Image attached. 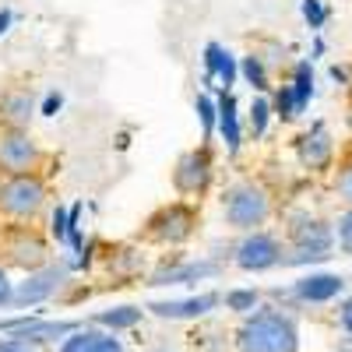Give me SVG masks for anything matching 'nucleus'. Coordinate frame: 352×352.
Here are the masks:
<instances>
[{"mask_svg":"<svg viewBox=\"0 0 352 352\" xmlns=\"http://www.w3.org/2000/svg\"><path fill=\"white\" fill-rule=\"evenodd\" d=\"M240 352H300V328L289 314L268 307L250 314L236 331Z\"/></svg>","mask_w":352,"mask_h":352,"instance_id":"nucleus-1","label":"nucleus"},{"mask_svg":"<svg viewBox=\"0 0 352 352\" xmlns=\"http://www.w3.org/2000/svg\"><path fill=\"white\" fill-rule=\"evenodd\" d=\"M222 212H226V222L232 229L257 232V226H264L268 215H272V194L264 190L257 180H240V184H232L226 190Z\"/></svg>","mask_w":352,"mask_h":352,"instance_id":"nucleus-2","label":"nucleus"},{"mask_svg":"<svg viewBox=\"0 0 352 352\" xmlns=\"http://www.w3.org/2000/svg\"><path fill=\"white\" fill-rule=\"evenodd\" d=\"M43 204H46V184L39 173L4 176L0 180V215H8L14 222H28L43 212Z\"/></svg>","mask_w":352,"mask_h":352,"instance_id":"nucleus-3","label":"nucleus"},{"mask_svg":"<svg viewBox=\"0 0 352 352\" xmlns=\"http://www.w3.org/2000/svg\"><path fill=\"white\" fill-rule=\"evenodd\" d=\"M289 240H292V257H282V264H317L328 261L331 247H335V232L328 222L310 219V215H296L289 226Z\"/></svg>","mask_w":352,"mask_h":352,"instance_id":"nucleus-4","label":"nucleus"},{"mask_svg":"<svg viewBox=\"0 0 352 352\" xmlns=\"http://www.w3.org/2000/svg\"><path fill=\"white\" fill-rule=\"evenodd\" d=\"M194 226H197V212L184 201H173L144 222V236L162 247H180L194 236Z\"/></svg>","mask_w":352,"mask_h":352,"instance_id":"nucleus-5","label":"nucleus"},{"mask_svg":"<svg viewBox=\"0 0 352 352\" xmlns=\"http://www.w3.org/2000/svg\"><path fill=\"white\" fill-rule=\"evenodd\" d=\"M43 162L39 144L28 138V131L18 127H0V173L4 176H25L36 173Z\"/></svg>","mask_w":352,"mask_h":352,"instance_id":"nucleus-6","label":"nucleus"},{"mask_svg":"<svg viewBox=\"0 0 352 352\" xmlns=\"http://www.w3.org/2000/svg\"><path fill=\"white\" fill-rule=\"evenodd\" d=\"M212 152L208 148H194V152H184L180 159H176L173 166V187L176 194L184 197H201L204 190L212 187Z\"/></svg>","mask_w":352,"mask_h":352,"instance_id":"nucleus-7","label":"nucleus"},{"mask_svg":"<svg viewBox=\"0 0 352 352\" xmlns=\"http://www.w3.org/2000/svg\"><path fill=\"white\" fill-rule=\"evenodd\" d=\"M0 243H4L8 261L18 264V268H25L28 275L39 272V268H46L50 247H46V240L39 236L36 229H28V226H11V229L4 232V240H0Z\"/></svg>","mask_w":352,"mask_h":352,"instance_id":"nucleus-8","label":"nucleus"},{"mask_svg":"<svg viewBox=\"0 0 352 352\" xmlns=\"http://www.w3.org/2000/svg\"><path fill=\"white\" fill-rule=\"evenodd\" d=\"M282 261V243L272 236V232H247V236L236 243V264L243 272H268Z\"/></svg>","mask_w":352,"mask_h":352,"instance_id":"nucleus-9","label":"nucleus"},{"mask_svg":"<svg viewBox=\"0 0 352 352\" xmlns=\"http://www.w3.org/2000/svg\"><path fill=\"white\" fill-rule=\"evenodd\" d=\"M64 278H67V268H60V264H46V268H39V272H32L18 289H14V307H36V303H43V300H50L56 289L64 285Z\"/></svg>","mask_w":352,"mask_h":352,"instance_id":"nucleus-10","label":"nucleus"},{"mask_svg":"<svg viewBox=\"0 0 352 352\" xmlns=\"http://www.w3.org/2000/svg\"><path fill=\"white\" fill-rule=\"evenodd\" d=\"M296 155H300V162H303L307 169H314V173L328 169L331 159H335V141H331V134H328V124L317 120L310 131H303V134L296 138Z\"/></svg>","mask_w":352,"mask_h":352,"instance_id":"nucleus-11","label":"nucleus"},{"mask_svg":"<svg viewBox=\"0 0 352 352\" xmlns=\"http://www.w3.org/2000/svg\"><path fill=\"white\" fill-rule=\"evenodd\" d=\"M36 113V99L28 85H11L4 96H0V127H18L25 131L28 120Z\"/></svg>","mask_w":352,"mask_h":352,"instance_id":"nucleus-12","label":"nucleus"},{"mask_svg":"<svg viewBox=\"0 0 352 352\" xmlns=\"http://www.w3.org/2000/svg\"><path fill=\"white\" fill-rule=\"evenodd\" d=\"M222 303L219 292H201V296H190V300H166V303H148V310L155 317H166V320H187V317H204L208 310H215Z\"/></svg>","mask_w":352,"mask_h":352,"instance_id":"nucleus-13","label":"nucleus"},{"mask_svg":"<svg viewBox=\"0 0 352 352\" xmlns=\"http://www.w3.org/2000/svg\"><path fill=\"white\" fill-rule=\"evenodd\" d=\"M345 289V282L338 278V275H307V278H300L296 285H292V296L296 300H303V303H328V300H335L338 292Z\"/></svg>","mask_w":352,"mask_h":352,"instance_id":"nucleus-14","label":"nucleus"},{"mask_svg":"<svg viewBox=\"0 0 352 352\" xmlns=\"http://www.w3.org/2000/svg\"><path fill=\"white\" fill-rule=\"evenodd\" d=\"M219 272L215 261H190V264H162V268L152 275L148 285H180V282H197V278H208Z\"/></svg>","mask_w":352,"mask_h":352,"instance_id":"nucleus-15","label":"nucleus"},{"mask_svg":"<svg viewBox=\"0 0 352 352\" xmlns=\"http://www.w3.org/2000/svg\"><path fill=\"white\" fill-rule=\"evenodd\" d=\"M60 352H124V342L109 331H74L60 342Z\"/></svg>","mask_w":352,"mask_h":352,"instance_id":"nucleus-16","label":"nucleus"},{"mask_svg":"<svg viewBox=\"0 0 352 352\" xmlns=\"http://www.w3.org/2000/svg\"><path fill=\"white\" fill-rule=\"evenodd\" d=\"M74 331H78L74 320H43V317H32V320H28V324H25L21 331H14V338L39 345V342H56V338L74 335Z\"/></svg>","mask_w":352,"mask_h":352,"instance_id":"nucleus-17","label":"nucleus"},{"mask_svg":"<svg viewBox=\"0 0 352 352\" xmlns=\"http://www.w3.org/2000/svg\"><path fill=\"white\" fill-rule=\"evenodd\" d=\"M204 74H208V81H219L222 92H229L232 78H236V60L229 56L226 46H219V43L204 46Z\"/></svg>","mask_w":352,"mask_h":352,"instance_id":"nucleus-18","label":"nucleus"},{"mask_svg":"<svg viewBox=\"0 0 352 352\" xmlns=\"http://www.w3.org/2000/svg\"><path fill=\"white\" fill-rule=\"evenodd\" d=\"M219 131L229 144V152H240V116H236V99H232V92L219 96Z\"/></svg>","mask_w":352,"mask_h":352,"instance_id":"nucleus-19","label":"nucleus"},{"mask_svg":"<svg viewBox=\"0 0 352 352\" xmlns=\"http://www.w3.org/2000/svg\"><path fill=\"white\" fill-rule=\"evenodd\" d=\"M92 320H96V324H102V328H113V331H127V328H134L138 320H141V310L138 307H113V310L96 314Z\"/></svg>","mask_w":352,"mask_h":352,"instance_id":"nucleus-20","label":"nucleus"},{"mask_svg":"<svg viewBox=\"0 0 352 352\" xmlns=\"http://www.w3.org/2000/svg\"><path fill=\"white\" fill-rule=\"evenodd\" d=\"M292 99H296V109L303 113L307 109V102H310V96H314V71H310V64L303 60V64H296V71H292Z\"/></svg>","mask_w":352,"mask_h":352,"instance_id":"nucleus-21","label":"nucleus"},{"mask_svg":"<svg viewBox=\"0 0 352 352\" xmlns=\"http://www.w3.org/2000/svg\"><path fill=\"white\" fill-rule=\"evenodd\" d=\"M243 78L250 81V88H257V92H268V67H264V60H261V56L257 53H250V56H243Z\"/></svg>","mask_w":352,"mask_h":352,"instance_id":"nucleus-22","label":"nucleus"},{"mask_svg":"<svg viewBox=\"0 0 352 352\" xmlns=\"http://www.w3.org/2000/svg\"><path fill=\"white\" fill-rule=\"evenodd\" d=\"M257 289H232L229 296H226V307L229 310H236V314H247V310H254L257 307Z\"/></svg>","mask_w":352,"mask_h":352,"instance_id":"nucleus-23","label":"nucleus"},{"mask_svg":"<svg viewBox=\"0 0 352 352\" xmlns=\"http://www.w3.org/2000/svg\"><path fill=\"white\" fill-rule=\"evenodd\" d=\"M197 116L204 124V138H212V131L219 124V102H212L208 96H197Z\"/></svg>","mask_w":352,"mask_h":352,"instance_id":"nucleus-24","label":"nucleus"},{"mask_svg":"<svg viewBox=\"0 0 352 352\" xmlns=\"http://www.w3.org/2000/svg\"><path fill=\"white\" fill-rule=\"evenodd\" d=\"M268 116H272V102L268 99H254L250 106V127H254V138H261L268 131Z\"/></svg>","mask_w":352,"mask_h":352,"instance_id":"nucleus-25","label":"nucleus"},{"mask_svg":"<svg viewBox=\"0 0 352 352\" xmlns=\"http://www.w3.org/2000/svg\"><path fill=\"white\" fill-rule=\"evenodd\" d=\"M275 109H278L282 120H296V116H300L296 99H292V88H289V85H282L278 92H275Z\"/></svg>","mask_w":352,"mask_h":352,"instance_id":"nucleus-26","label":"nucleus"},{"mask_svg":"<svg viewBox=\"0 0 352 352\" xmlns=\"http://www.w3.org/2000/svg\"><path fill=\"white\" fill-rule=\"evenodd\" d=\"M50 232L56 236V243H64L71 236V212L64 208H53V219H50Z\"/></svg>","mask_w":352,"mask_h":352,"instance_id":"nucleus-27","label":"nucleus"},{"mask_svg":"<svg viewBox=\"0 0 352 352\" xmlns=\"http://www.w3.org/2000/svg\"><path fill=\"white\" fill-rule=\"evenodd\" d=\"M335 190H338V197L352 208V162H345V166L338 169V176H335Z\"/></svg>","mask_w":352,"mask_h":352,"instance_id":"nucleus-28","label":"nucleus"},{"mask_svg":"<svg viewBox=\"0 0 352 352\" xmlns=\"http://www.w3.org/2000/svg\"><path fill=\"white\" fill-rule=\"evenodd\" d=\"M338 247H342L345 254H352V208L338 219Z\"/></svg>","mask_w":352,"mask_h":352,"instance_id":"nucleus-29","label":"nucleus"},{"mask_svg":"<svg viewBox=\"0 0 352 352\" xmlns=\"http://www.w3.org/2000/svg\"><path fill=\"white\" fill-rule=\"evenodd\" d=\"M324 8H320V0H303V18L310 21V28H320L324 25Z\"/></svg>","mask_w":352,"mask_h":352,"instance_id":"nucleus-30","label":"nucleus"},{"mask_svg":"<svg viewBox=\"0 0 352 352\" xmlns=\"http://www.w3.org/2000/svg\"><path fill=\"white\" fill-rule=\"evenodd\" d=\"M0 352H39L32 342H21V338H4V342H0Z\"/></svg>","mask_w":352,"mask_h":352,"instance_id":"nucleus-31","label":"nucleus"},{"mask_svg":"<svg viewBox=\"0 0 352 352\" xmlns=\"http://www.w3.org/2000/svg\"><path fill=\"white\" fill-rule=\"evenodd\" d=\"M14 300V289H11V278H8V272L0 268V307H8Z\"/></svg>","mask_w":352,"mask_h":352,"instance_id":"nucleus-32","label":"nucleus"},{"mask_svg":"<svg viewBox=\"0 0 352 352\" xmlns=\"http://www.w3.org/2000/svg\"><path fill=\"white\" fill-rule=\"evenodd\" d=\"M338 320H342V328L352 335V300H345V307H342V314H338Z\"/></svg>","mask_w":352,"mask_h":352,"instance_id":"nucleus-33","label":"nucleus"},{"mask_svg":"<svg viewBox=\"0 0 352 352\" xmlns=\"http://www.w3.org/2000/svg\"><path fill=\"white\" fill-rule=\"evenodd\" d=\"M56 109H60V96L50 92V96H46V102H43V113H46V116H53Z\"/></svg>","mask_w":352,"mask_h":352,"instance_id":"nucleus-34","label":"nucleus"},{"mask_svg":"<svg viewBox=\"0 0 352 352\" xmlns=\"http://www.w3.org/2000/svg\"><path fill=\"white\" fill-rule=\"evenodd\" d=\"M8 25H11V11H0V36L8 32Z\"/></svg>","mask_w":352,"mask_h":352,"instance_id":"nucleus-35","label":"nucleus"},{"mask_svg":"<svg viewBox=\"0 0 352 352\" xmlns=\"http://www.w3.org/2000/svg\"><path fill=\"white\" fill-rule=\"evenodd\" d=\"M345 124H349V131H352V109L345 113Z\"/></svg>","mask_w":352,"mask_h":352,"instance_id":"nucleus-36","label":"nucleus"}]
</instances>
